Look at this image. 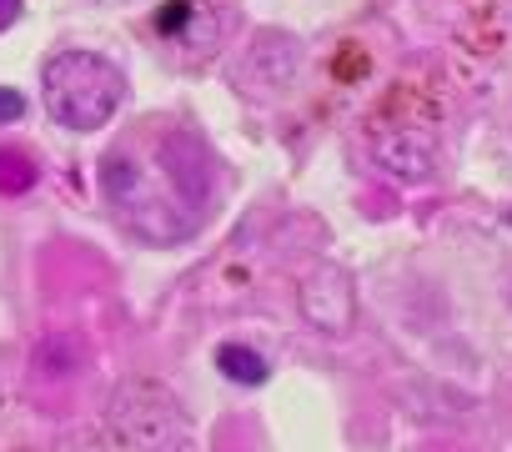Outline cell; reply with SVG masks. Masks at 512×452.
<instances>
[{
  "label": "cell",
  "mask_w": 512,
  "mask_h": 452,
  "mask_svg": "<svg viewBox=\"0 0 512 452\" xmlns=\"http://www.w3.org/2000/svg\"><path fill=\"white\" fill-rule=\"evenodd\" d=\"M216 372H221V377H231L236 387H262L272 367H267V357L256 352V347L226 342V347H216Z\"/></svg>",
  "instance_id": "5b68a950"
},
{
  "label": "cell",
  "mask_w": 512,
  "mask_h": 452,
  "mask_svg": "<svg viewBox=\"0 0 512 452\" xmlns=\"http://www.w3.org/2000/svg\"><path fill=\"white\" fill-rule=\"evenodd\" d=\"M101 186L126 232H136L146 247H176L206 221L211 161L191 131H166L151 156L111 151L101 161Z\"/></svg>",
  "instance_id": "6da1fadb"
},
{
  "label": "cell",
  "mask_w": 512,
  "mask_h": 452,
  "mask_svg": "<svg viewBox=\"0 0 512 452\" xmlns=\"http://www.w3.org/2000/svg\"><path fill=\"white\" fill-rule=\"evenodd\" d=\"M21 11H26V0H0V36L21 21Z\"/></svg>",
  "instance_id": "ba28073f"
},
{
  "label": "cell",
  "mask_w": 512,
  "mask_h": 452,
  "mask_svg": "<svg viewBox=\"0 0 512 452\" xmlns=\"http://www.w3.org/2000/svg\"><path fill=\"white\" fill-rule=\"evenodd\" d=\"M36 186V161L26 151H0V196H16Z\"/></svg>",
  "instance_id": "8992f818"
},
{
  "label": "cell",
  "mask_w": 512,
  "mask_h": 452,
  "mask_svg": "<svg viewBox=\"0 0 512 452\" xmlns=\"http://www.w3.org/2000/svg\"><path fill=\"white\" fill-rule=\"evenodd\" d=\"M302 312L312 327L322 332H342L352 322V282L337 272V267H322L312 272V282L302 287Z\"/></svg>",
  "instance_id": "3957f363"
},
{
  "label": "cell",
  "mask_w": 512,
  "mask_h": 452,
  "mask_svg": "<svg viewBox=\"0 0 512 452\" xmlns=\"http://www.w3.org/2000/svg\"><path fill=\"white\" fill-rule=\"evenodd\" d=\"M41 96L66 131H101L126 101V76L96 51H61L41 71Z\"/></svg>",
  "instance_id": "7a4b0ae2"
},
{
  "label": "cell",
  "mask_w": 512,
  "mask_h": 452,
  "mask_svg": "<svg viewBox=\"0 0 512 452\" xmlns=\"http://www.w3.org/2000/svg\"><path fill=\"white\" fill-rule=\"evenodd\" d=\"M377 156H382L387 171H397V176H407V181H427V176H432V146L417 141L412 131H407V136H387V141L377 146Z\"/></svg>",
  "instance_id": "277c9868"
},
{
  "label": "cell",
  "mask_w": 512,
  "mask_h": 452,
  "mask_svg": "<svg viewBox=\"0 0 512 452\" xmlns=\"http://www.w3.org/2000/svg\"><path fill=\"white\" fill-rule=\"evenodd\" d=\"M21 116H26V96L11 91V86H0V126H11V121H21Z\"/></svg>",
  "instance_id": "52a82bcc"
}]
</instances>
